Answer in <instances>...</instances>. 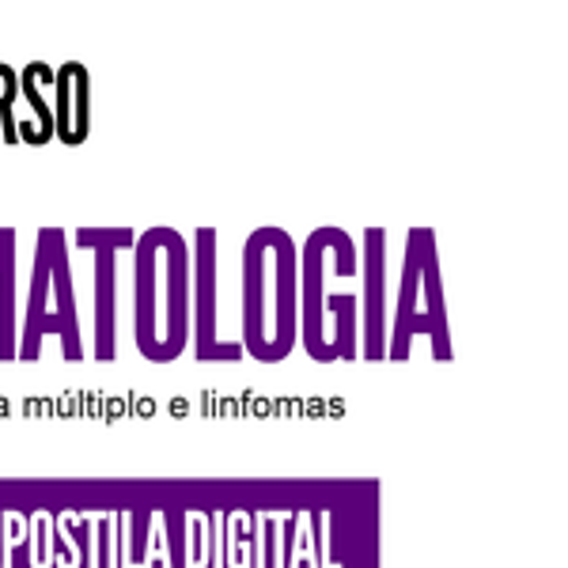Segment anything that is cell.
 <instances>
[{"instance_id": "1", "label": "cell", "mask_w": 568, "mask_h": 568, "mask_svg": "<svg viewBox=\"0 0 568 568\" xmlns=\"http://www.w3.org/2000/svg\"><path fill=\"white\" fill-rule=\"evenodd\" d=\"M133 342L144 361L168 364L190 345L194 254L175 227H149L133 243Z\"/></svg>"}, {"instance_id": "2", "label": "cell", "mask_w": 568, "mask_h": 568, "mask_svg": "<svg viewBox=\"0 0 568 568\" xmlns=\"http://www.w3.org/2000/svg\"><path fill=\"white\" fill-rule=\"evenodd\" d=\"M342 277H361V254L345 227L323 224L300 251V337L311 361H353L361 349V296L334 288Z\"/></svg>"}, {"instance_id": "3", "label": "cell", "mask_w": 568, "mask_h": 568, "mask_svg": "<svg viewBox=\"0 0 568 568\" xmlns=\"http://www.w3.org/2000/svg\"><path fill=\"white\" fill-rule=\"evenodd\" d=\"M300 342V246L262 224L243 243V353L281 364Z\"/></svg>"}, {"instance_id": "4", "label": "cell", "mask_w": 568, "mask_h": 568, "mask_svg": "<svg viewBox=\"0 0 568 568\" xmlns=\"http://www.w3.org/2000/svg\"><path fill=\"white\" fill-rule=\"evenodd\" d=\"M414 342L433 345L436 361H452V329H447L444 284H439L436 240L428 227H414L402 258L398 300H394V323L387 334L390 361H409Z\"/></svg>"}, {"instance_id": "5", "label": "cell", "mask_w": 568, "mask_h": 568, "mask_svg": "<svg viewBox=\"0 0 568 568\" xmlns=\"http://www.w3.org/2000/svg\"><path fill=\"white\" fill-rule=\"evenodd\" d=\"M61 337V349L69 361L84 356L80 345V318L77 296H72V265L61 232L45 227L34 246V273H31V296L23 311V337H20V361H39L42 337Z\"/></svg>"}, {"instance_id": "6", "label": "cell", "mask_w": 568, "mask_h": 568, "mask_svg": "<svg viewBox=\"0 0 568 568\" xmlns=\"http://www.w3.org/2000/svg\"><path fill=\"white\" fill-rule=\"evenodd\" d=\"M197 361H235L243 356L240 345L216 342V232L197 227L194 235V318H190Z\"/></svg>"}, {"instance_id": "7", "label": "cell", "mask_w": 568, "mask_h": 568, "mask_svg": "<svg viewBox=\"0 0 568 568\" xmlns=\"http://www.w3.org/2000/svg\"><path fill=\"white\" fill-rule=\"evenodd\" d=\"M387 232L372 227L364 240V361H383L387 356Z\"/></svg>"}, {"instance_id": "8", "label": "cell", "mask_w": 568, "mask_h": 568, "mask_svg": "<svg viewBox=\"0 0 568 568\" xmlns=\"http://www.w3.org/2000/svg\"><path fill=\"white\" fill-rule=\"evenodd\" d=\"M80 243L91 246L95 254V356L110 361L114 356V296H118V277L114 262L122 246H133V232H80Z\"/></svg>"}, {"instance_id": "9", "label": "cell", "mask_w": 568, "mask_h": 568, "mask_svg": "<svg viewBox=\"0 0 568 568\" xmlns=\"http://www.w3.org/2000/svg\"><path fill=\"white\" fill-rule=\"evenodd\" d=\"M58 133L69 144L88 133V72L84 65H65L58 77Z\"/></svg>"}, {"instance_id": "10", "label": "cell", "mask_w": 568, "mask_h": 568, "mask_svg": "<svg viewBox=\"0 0 568 568\" xmlns=\"http://www.w3.org/2000/svg\"><path fill=\"white\" fill-rule=\"evenodd\" d=\"M16 254V232L12 227H0V270H4V262Z\"/></svg>"}]
</instances>
